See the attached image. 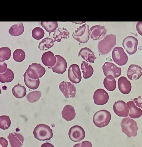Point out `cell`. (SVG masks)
Masks as SVG:
<instances>
[{
	"label": "cell",
	"mask_w": 142,
	"mask_h": 147,
	"mask_svg": "<svg viewBox=\"0 0 142 147\" xmlns=\"http://www.w3.org/2000/svg\"><path fill=\"white\" fill-rule=\"evenodd\" d=\"M116 44V35L112 34L107 35L98 42V51L102 55H106L109 53Z\"/></svg>",
	"instance_id": "cell-1"
},
{
	"label": "cell",
	"mask_w": 142,
	"mask_h": 147,
	"mask_svg": "<svg viewBox=\"0 0 142 147\" xmlns=\"http://www.w3.org/2000/svg\"><path fill=\"white\" fill-rule=\"evenodd\" d=\"M34 138L40 141L50 140L53 137V130L47 125L40 124L36 125L33 131Z\"/></svg>",
	"instance_id": "cell-2"
},
{
	"label": "cell",
	"mask_w": 142,
	"mask_h": 147,
	"mask_svg": "<svg viewBox=\"0 0 142 147\" xmlns=\"http://www.w3.org/2000/svg\"><path fill=\"white\" fill-rule=\"evenodd\" d=\"M121 125L122 131L128 137L130 138L137 135L138 127L136 122L133 119L129 117L124 118L122 121Z\"/></svg>",
	"instance_id": "cell-3"
},
{
	"label": "cell",
	"mask_w": 142,
	"mask_h": 147,
	"mask_svg": "<svg viewBox=\"0 0 142 147\" xmlns=\"http://www.w3.org/2000/svg\"><path fill=\"white\" fill-rule=\"evenodd\" d=\"M111 119L110 113L108 111L102 109L96 112L94 115L93 123L99 127H102L107 126Z\"/></svg>",
	"instance_id": "cell-4"
},
{
	"label": "cell",
	"mask_w": 142,
	"mask_h": 147,
	"mask_svg": "<svg viewBox=\"0 0 142 147\" xmlns=\"http://www.w3.org/2000/svg\"><path fill=\"white\" fill-rule=\"evenodd\" d=\"M90 34L89 25L86 24L80 26L72 34L73 37L81 43L87 42Z\"/></svg>",
	"instance_id": "cell-5"
},
{
	"label": "cell",
	"mask_w": 142,
	"mask_h": 147,
	"mask_svg": "<svg viewBox=\"0 0 142 147\" xmlns=\"http://www.w3.org/2000/svg\"><path fill=\"white\" fill-rule=\"evenodd\" d=\"M26 71L29 78L36 80L42 77L46 72V70L40 63H33L29 65Z\"/></svg>",
	"instance_id": "cell-6"
},
{
	"label": "cell",
	"mask_w": 142,
	"mask_h": 147,
	"mask_svg": "<svg viewBox=\"0 0 142 147\" xmlns=\"http://www.w3.org/2000/svg\"><path fill=\"white\" fill-rule=\"evenodd\" d=\"M112 57L114 62L119 66L125 65L128 61V56L123 49L120 47H116L113 49Z\"/></svg>",
	"instance_id": "cell-7"
},
{
	"label": "cell",
	"mask_w": 142,
	"mask_h": 147,
	"mask_svg": "<svg viewBox=\"0 0 142 147\" xmlns=\"http://www.w3.org/2000/svg\"><path fill=\"white\" fill-rule=\"evenodd\" d=\"M138 44L137 39L133 36H130L126 37L124 39L122 45L128 54L132 55L137 51Z\"/></svg>",
	"instance_id": "cell-8"
},
{
	"label": "cell",
	"mask_w": 142,
	"mask_h": 147,
	"mask_svg": "<svg viewBox=\"0 0 142 147\" xmlns=\"http://www.w3.org/2000/svg\"><path fill=\"white\" fill-rule=\"evenodd\" d=\"M68 135L72 141L79 142L84 138L85 133L84 129L81 126L75 125L70 128L68 132Z\"/></svg>",
	"instance_id": "cell-9"
},
{
	"label": "cell",
	"mask_w": 142,
	"mask_h": 147,
	"mask_svg": "<svg viewBox=\"0 0 142 147\" xmlns=\"http://www.w3.org/2000/svg\"><path fill=\"white\" fill-rule=\"evenodd\" d=\"M103 71L105 76H112L114 78L118 77L121 74L122 70L113 63L106 62L102 67Z\"/></svg>",
	"instance_id": "cell-10"
},
{
	"label": "cell",
	"mask_w": 142,
	"mask_h": 147,
	"mask_svg": "<svg viewBox=\"0 0 142 147\" xmlns=\"http://www.w3.org/2000/svg\"><path fill=\"white\" fill-rule=\"evenodd\" d=\"M59 88L66 98H73L75 97L76 88L71 82L62 81L59 84Z\"/></svg>",
	"instance_id": "cell-11"
},
{
	"label": "cell",
	"mask_w": 142,
	"mask_h": 147,
	"mask_svg": "<svg viewBox=\"0 0 142 147\" xmlns=\"http://www.w3.org/2000/svg\"><path fill=\"white\" fill-rule=\"evenodd\" d=\"M68 77L72 83L77 84L80 82L82 77L79 66L76 64L71 65L68 71Z\"/></svg>",
	"instance_id": "cell-12"
},
{
	"label": "cell",
	"mask_w": 142,
	"mask_h": 147,
	"mask_svg": "<svg viewBox=\"0 0 142 147\" xmlns=\"http://www.w3.org/2000/svg\"><path fill=\"white\" fill-rule=\"evenodd\" d=\"M94 103L96 105H101L106 104L108 101V93L104 89L99 88L94 92L93 95Z\"/></svg>",
	"instance_id": "cell-13"
},
{
	"label": "cell",
	"mask_w": 142,
	"mask_h": 147,
	"mask_svg": "<svg viewBox=\"0 0 142 147\" xmlns=\"http://www.w3.org/2000/svg\"><path fill=\"white\" fill-rule=\"evenodd\" d=\"M113 110L116 114L119 117H126L128 115L129 109L126 102L121 100L115 102Z\"/></svg>",
	"instance_id": "cell-14"
},
{
	"label": "cell",
	"mask_w": 142,
	"mask_h": 147,
	"mask_svg": "<svg viewBox=\"0 0 142 147\" xmlns=\"http://www.w3.org/2000/svg\"><path fill=\"white\" fill-rule=\"evenodd\" d=\"M57 58L56 64L51 67H48L49 69H52L53 71L58 74H63L65 72L67 67V63L65 59L60 55H56Z\"/></svg>",
	"instance_id": "cell-15"
},
{
	"label": "cell",
	"mask_w": 142,
	"mask_h": 147,
	"mask_svg": "<svg viewBox=\"0 0 142 147\" xmlns=\"http://www.w3.org/2000/svg\"><path fill=\"white\" fill-rule=\"evenodd\" d=\"M107 32L104 26L100 25H96L90 28L91 38L93 40H96L100 39L104 37Z\"/></svg>",
	"instance_id": "cell-16"
},
{
	"label": "cell",
	"mask_w": 142,
	"mask_h": 147,
	"mask_svg": "<svg viewBox=\"0 0 142 147\" xmlns=\"http://www.w3.org/2000/svg\"><path fill=\"white\" fill-rule=\"evenodd\" d=\"M142 74V69L140 66L135 64L130 65L127 71V76L129 79L134 80L139 79Z\"/></svg>",
	"instance_id": "cell-17"
},
{
	"label": "cell",
	"mask_w": 142,
	"mask_h": 147,
	"mask_svg": "<svg viewBox=\"0 0 142 147\" xmlns=\"http://www.w3.org/2000/svg\"><path fill=\"white\" fill-rule=\"evenodd\" d=\"M7 138L12 147H21L23 145L24 138L20 133H10Z\"/></svg>",
	"instance_id": "cell-18"
},
{
	"label": "cell",
	"mask_w": 142,
	"mask_h": 147,
	"mask_svg": "<svg viewBox=\"0 0 142 147\" xmlns=\"http://www.w3.org/2000/svg\"><path fill=\"white\" fill-rule=\"evenodd\" d=\"M117 84L118 89L122 93L127 94L130 92L132 88L131 84L126 77L122 76L119 78Z\"/></svg>",
	"instance_id": "cell-19"
},
{
	"label": "cell",
	"mask_w": 142,
	"mask_h": 147,
	"mask_svg": "<svg viewBox=\"0 0 142 147\" xmlns=\"http://www.w3.org/2000/svg\"><path fill=\"white\" fill-rule=\"evenodd\" d=\"M41 61L45 65L51 67L56 64L57 58L53 52L48 51L43 54L41 57Z\"/></svg>",
	"instance_id": "cell-20"
},
{
	"label": "cell",
	"mask_w": 142,
	"mask_h": 147,
	"mask_svg": "<svg viewBox=\"0 0 142 147\" xmlns=\"http://www.w3.org/2000/svg\"><path fill=\"white\" fill-rule=\"evenodd\" d=\"M81 56L84 60L90 63H94L96 59L94 52L89 48L85 47L82 48L78 53V56Z\"/></svg>",
	"instance_id": "cell-21"
},
{
	"label": "cell",
	"mask_w": 142,
	"mask_h": 147,
	"mask_svg": "<svg viewBox=\"0 0 142 147\" xmlns=\"http://www.w3.org/2000/svg\"><path fill=\"white\" fill-rule=\"evenodd\" d=\"M129 109L128 115L131 118L136 119L140 117L142 115V110L137 107L133 101H129L126 104Z\"/></svg>",
	"instance_id": "cell-22"
},
{
	"label": "cell",
	"mask_w": 142,
	"mask_h": 147,
	"mask_svg": "<svg viewBox=\"0 0 142 147\" xmlns=\"http://www.w3.org/2000/svg\"><path fill=\"white\" fill-rule=\"evenodd\" d=\"M61 115L63 118L66 121H70L72 120L76 116V112L74 107L69 105L65 106L61 111Z\"/></svg>",
	"instance_id": "cell-23"
},
{
	"label": "cell",
	"mask_w": 142,
	"mask_h": 147,
	"mask_svg": "<svg viewBox=\"0 0 142 147\" xmlns=\"http://www.w3.org/2000/svg\"><path fill=\"white\" fill-rule=\"evenodd\" d=\"M69 33L66 29L63 27L59 28L54 31L53 34V38L54 39V42H60L62 39H68L69 38Z\"/></svg>",
	"instance_id": "cell-24"
},
{
	"label": "cell",
	"mask_w": 142,
	"mask_h": 147,
	"mask_svg": "<svg viewBox=\"0 0 142 147\" xmlns=\"http://www.w3.org/2000/svg\"><path fill=\"white\" fill-rule=\"evenodd\" d=\"M24 81L25 84L29 88L32 90L37 89L39 87L40 82L39 79L33 80L29 78L25 72L23 75Z\"/></svg>",
	"instance_id": "cell-25"
},
{
	"label": "cell",
	"mask_w": 142,
	"mask_h": 147,
	"mask_svg": "<svg viewBox=\"0 0 142 147\" xmlns=\"http://www.w3.org/2000/svg\"><path fill=\"white\" fill-rule=\"evenodd\" d=\"M12 92L16 98H21L24 97L26 94V89L23 86L19 83L15 85L12 88Z\"/></svg>",
	"instance_id": "cell-26"
},
{
	"label": "cell",
	"mask_w": 142,
	"mask_h": 147,
	"mask_svg": "<svg viewBox=\"0 0 142 147\" xmlns=\"http://www.w3.org/2000/svg\"><path fill=\"white\" fill-rule=\"evenodd\" d=\"M103 84L106 89L110 91H114L116 86V80L112 76H108L105 78L103 81Z\"/></svg>",
	"instance_id": "cell-27"
},
{
	"label": "cell",
	"mask_w": 142,
	"mask_h": 147,
	"mask_svg": "<svg viewBox=\"0 0 142 147\" xmlns=\"http://www.w3.org/2000/svg\"><path fill=\"white\" fill-rule=\"evenodd\" d=\"M24 30L23 23L19 22L17 24L13 25L9 30L10 34L14 36H18L21 35Z\"/></svg>",
	"instance_id": "cell-28"
},
{
	"label": "cell",
	"mask_w": 142,
	"mask_h": 147,
	"mask_svg": "<svg viewBox=\"0 0 142 147\" xmlns=\"http://www.w3.org/2000/svg\"><path fill=\"white\" fill-rule=\"evenodd\" d=\"M81 68L83 74V77L86 79L93 75L94 69L88 63L83 61L81 65Z\"/></svg>",
	"instance_id": "cell-29"
},
{
	"label": "cell",
	"mask_w": 142,
	"mask_h": 147,
	"mask_svg": "<svg viewBox=\"0 0 142 147\" xmlns=\"http://www.w3.org/2000/svg\"><path fill=\"white\" fill-rule=\"evenodd\" d=\"M54 45V40L49 37L42 39L39 43L38 48L40 50L45 51L52 47Z\"/></svg>",
	"instance_id": "cell-30"
},
{
	"label": "cell",
	"mask_w": 142,
	"mask_h": 147,
	"mask_svg": "<svg viewBox=\"0 0 142 147\" xmlns=\"http://www.w3.org/2000/svg\"><path fill=\"white\" fill-rule=\"evenodd\" d=\"M14 78L13 71L9 68L7 69L5 72L0 74V81L2 83L10 82L13 80Z\"/></svg>",
	"instance_id": "cell-31"
},
{
	"label": "cell",
	"mask_w": 142,
	"mask_h": 147,
	"mask_svg": "<svg viewBox=\"0 0 142 147\" xmlns=\"http://www.w3.org/2000/svg\"><path fill=\"white\" fill-rule=\"evenodd\" d=\"M40 24L49 34L55 31L58 27V23L56 22H41Z\"/></svg>",
	"instance_id": "cell-32"
},
{
	"label": "cell",
	"mask_w": 142,
	"mask_h": 147,
	"mask_svg": "<svg viewBox=\"0 0 142 147\" xmlns=\"http://www.w3.org/2000/svg\"><path fill=\"white\" fill-rule=\"evenodd\" d=\"M0 61L1 62H3L10 58L11 54V51L9 47H3L0 48Z\"/></svg>",
	"instance_id": "cell-33"
},
{
	"label": "cell",
	"mask_w": 142,
	"mask_h": 147,
	"mask_svg": "<svg viewBox=\"0 0 142 147\" xmlns=\"http://www.w3.org/2000/svg\"><path fill=\"white\" fill-rule=\"evenodd\" d=\"M42 93L39 91L36 90L29 92L26 98L27 100L31 103H33L38 101L40 98Z\"/></svg>",
	"instance_id": "cell-34"
},
{
	"label": "cell",
	"mask_w": 142,
	"mask_h": 147,
	"mask_svg": "<svg viewBox=\"0 0 142 147\" xmlns=\"http://www.w3.org/2000/svg\"><path fill=\"white\" fill-rule=\"evenodd\" d=\"M13 57L16 62H20L23 61L25 57V54L24 51L21 49L15 50L13 53Z\"/></svg>",
	"instance_id": "cell-35"
},
{
	"label": "cell",
	"mask_w": 142,
	"mask_h": 147,
	"mask_svg": "<svg viewBox=\"0 0 142 147\" xmlns=\"http://www.w3.org/2000/svg\"><path fill=\"white\" fill-rule=\"evenodd\" d=\"M11 120L9 117L3 115L0 117V128L3 130L7 129L11 125Z\"/></svg>",
	"instance_id": "cell-36"
},
{
	"label": "cell",
	"mask_w": 142,
	"mask_h": 147,
	"mask_svg": "<svg viewBox=\"0 0 142 147\" xmlns=\"http://www.w3.org/2000/svg\"><path fill=\"white\" fill-rule=\"evenodd\" d=\"M31 34L34 38L39 40L42 38L44 36V32L41 28L36 27L32 30Z\"/></svg>",
	"instance_id": "cell-37"
},
{
	"label": "cell",
	"mask_w": 142,
	"mask_h": 147,
	"mask_svg": "<svg viewBox=\"0 0 142 147\" xmlns=\"http://www.w3.org/2000/svg\"><path fill=\"white\" fill-rule=\"evenodd\" d=\"M73 147H92L91 143L88 141L82 142L81 143L75 144Z\"/></svg>",
	"instance_id": "cell-38"
},
{
	"label": "cell",
	"mask_w": 142,
	"mask_h": 147,
	"mask_svg": "<svg viewBox=\"0 0 142 147\" xmlns=\"http://www.w3.org/2000/svg\"><path fill=\"white\" fill-rule=\"evenodd\" d=\"M132 100L136 105L139 108H142V98L140 96H139L137 98H135Z\"/></svg>",
	"instance_id": "cell-39"
},
{
	"label": "cell",
	"mask_w": 142,
	"mask_h": 147,
	"mask_svg": "<svg viewBox=\"0 0 142 147\" xmlns=\"http://www.w3.org/2000/svg\"><path fill=\"white\" fill-rule=\"evenodd\" d=\"M0 144L2 146V147H7L8 144V141L4 138L1 137Z\"/></svg>",
	"instance_id": "cell-40"
},
{
	"label": "cell",
	"mask_w": 142,
	"mask_h": 147,
	"mask_svg": "<svg viewBox=\"0 0 142 147\" xmlns=\"http://www.w3.org/2000/svg\"><path fill=\"white\" fill-rule=\"evenodd\" d=\"M7 65L4 62L3 63L0 64V73H2L5 72L6 71Z\"/></svg>",
	"instance_id": "cell-41"
},
{
	"label": "cell",
	"mask_w": 142,
	"mask_h": 147,
	"mask_svg": "<svg viewBox=\"0 0 142 147\" xmlns=\"http://www.w3.org/2000/svg\"><path fill=\"white\" fill-rule=\"evenodd\" d=\"M136 27L138 33L142 35V22H138L137 24Z\"/></svg>",
	"instance_id": "cell-42"
},
{
	"label": "cell",
	"mask_w": 142,
	"mask_h": 147,
	"mask_svg": "<svg viewBox=\"0 0 142 147\" xmlns=\"http://www.w3.org/2000/svg\"><path fill=\"white\" fill-rule=\"evenodd\" d=\"M40 147H54L49 142H46L42 144Z\"/></svg>",
	"instance_id": "cell-43"
}]
</instances>
